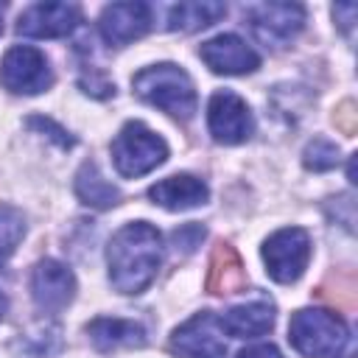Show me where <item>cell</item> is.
Wrapping results in <instances>:
<instances>
[{"label":"cell","mask_w":358,"mask_h":358,"mask_svg":"<svg viewBox=\"0 0 358 358\" xmlns=\"http://www.w3.org/2000/svg\"><path fill=\"white\" fill-rule=\"evenodd\" d=\"M246 17L255 36L268 48H285L305 25V8L299 3H260Z\"/></svg>","instance_id":"7"},{"label":"cell","mask_w":358,"mask_h":358,"mask_svg":"<svg viewBox=\"0 0 358 358\" xmlns=\"http://www.w3.org/2000/svg\"><path fill=\"white\" fill-rule=\"evenodd\" d=\"M302 159H305V168H310V171H330V168L338 165L341 154H338V145L333 140L316 137L313 143H308Z\"/></svg>","instance_id":"21"},{"label":"cell","mask_w":358,"mask_h":358,"mask_svg":"<svg viewBox=\"0 0 358 358\" xmlns=\"http://www.w3.org/2000/svg\"><path fill=\"white\" fill-rule=\"evenodd\" d=\"M238 358H282V352L274 344H252L238 352Z\"/></svg>","instance_id":"25"},{"label":"cell","mask_w":358,"mask_h":358,"mask_svg":"<svg viewBox=\"0 0 358 358\" xmlns=\"http://www.w3.org/2000/svg\"><path fill=\"white\" fill-rule=\"evenodd\" d=\"M0 81L8 92L17 95H36L50 87L53 76L48 67V59L36 48L17 45L11 48L0 62Z\"/></svg>","instance_id":"6"},{"label":"cell","mask_w":358,"mask_h":358,"mask_svg":"<svg viewBox=\"0 0 358 358\" xmlns=\"http://www.w3.org/2000/svg\"><path fill=\"white\" fill-rule=\"evenodd\" d=\"M171 350L179 358H224L227 341H224L221 322L207 310L190 316L185 324L173 330Z\"/></svg>","instance_id":"8"},{"label":"cell","mask_w":358,"mask_h":358,"mask_svg":"<svg viewBox=\"0 0 358 358\" xmlns=\"http://www.w3.org/2000/svg\"><path fill=\"white\" fill-rule=\"evenodd\" d=\"M165 157H168L165 140L137 120L126 123L112 140V159L120 176H143L157 165H162Z\"/></svg>","instance_id":"4"},{"label":"cell","mask_w":358,"mask_h":358,"mask_svg":"<svg viewBox=\"0 0 358 358\" xmlns=\"http://www.w3.org/2000/svg\"><path fill=\"white\" fill-rule=\"evenodd\" d=\"M263 260L266 271L277 282H294L302 277L308 260H310V238L302 227H285L277 229L263 243Z\"/></svg>","instance_id":"5"},{"label":"cell","mask_w":358,"mask_h":358,"mask_svg":"<svg viewBox=\"0 0 358 358\" xmlns=\"http://www.w3.org/2000/svg\"><path fill=\"white\" fill-rule=\"evenodd\" d=\"M288 341L305 358H338L347 347V324L330 310L305 308L291 316Z\"/></svg>","instance_id":"3"},{"label":"cell","mask_w":358,"mask_h":358,"mask_svg":"<svg viewBox=\"0 0 358 358\" xmlns=\"http://www.w3.org/2000/svg\"><path fill=\"white\" fill-rule=\"evenodd\" d=\"M207 126L215 143L235 145L249 140L255 120L243 98H238L235 92H215L207 106Z\"/></svg>","instance_id":"9"},{"label":"cell","mask_w":358,"mask_h":358,"mask_svg":"<svg viewBox=\"0 0 358 358\" xmlns=\"http://www.w3.org/2000/svg\"><path fill=\"white\" fill-rule=\"evenodd\" d=\"M199 56L204 59V64L213 73H224V76H241V73H252L260 64V56L235 34H221L213 36L210 42L201 45Z\"/></svg>","instance_id":"13"},{"label":"cell","mask_w":358,"mask_h":358,"mask_svg":"<svg viewBox=\"0 0 358 358\" xmlns=\"http://www.w3.org/2000/svg\"><path fill=\"white\" fill-rule=\"evenodd\" d=\"M28 126L42 129V131L48 129V131H50V137H53V140H59V145H73V140L64 134V129H59V126H56L53 120H48V117H31V120H28Z\"/></svg>","instance_id":"23"},{"label":"cell","mask_w":358,"mask_h":358,"mask_svg":"<svg viewBox=\"0 0 358 358\" xmlns=\"http://www.w3.org/2000/svg\"><path fill=\"white\" fill-rule=\"evenodd\" d=\"M3 313H6V296L0 294V319H3Z\"/></svg>","instance_id":"26"},{"label":"cell","mask_w":358,"mask_h":358,"mask_svg":"<svg viewBox=\"0 0 358 358\" xmlns=\"http://www.w3.org/2000/svg\"><path fill=\"white\" fill-rule=\"evenodd\" d=\"M131 87L134 92L159 106L162 112L173 115V117H190L196 112V90H193V81L190 76L176 67V64H151L145 70H140L134 78H131Z\"/></svg>","instance_id":"2"},{"label":"cell","mask_w":358,"mask_h":358,"mask_svg":"<svg viewBox=\"0 0 358 358\" xmlns=\"http://www.w3.org/2000/svg\"><path fill=\"white\" fill-rule=\"evenodd\" d=\"M87 336L95 350L109 352L120 347H143L145 344V327L131 322V319H109L101 316L87 324Z\"/></svg>","instance_id":"16"},{"label":"cell","mask_w":358,"mask_h":358,"mask_svg":"<svg viewBox=\"0 0 358 358\" xmlns=\"http://www.w3.org/2000/svg\"><path fill=\"white\" fill-rule=\"evenodd\" d=\"M78 17H81V11L73 3H34L20 14L17 34L36 36V39L67 36L76 28Z\"/></svg>","instance_id":"10"},{"label":"cell","mask_w":358,"mask_h":358,"mask_svg":"<svg viewBox=\"0 0 358 358\" xmlns=\"http://www.w3.org/2000/svg\"><path fill=\"white\" fill-rule=\"evenodd\" d=\"M101 36L109 45H129L134 39H140L148 28H151V6L148 3H112L103 8L101 20H98Z\"/></svg>","instance_id":"12"},{"label":"cell","mask_w":358,"mask_h":358,"mask_svg":"<svg viewBox=\"0 0 358 358\" xmlns=\"http://www.w3.org/2000/svg\"><path fill=\"white\" fill-rule=\"evenodd\" d=\"M76 193H78V199H81L84 204L98 207V210L115 207V204L120 201L117 187H115L109 179H103V173L98 171L95 162H84V165L78 168V173H76Z\"/></svg>","instance_id":"18"},{"label":"cell","mask_w":358,"mask_h":358,"mask_svg":"<svg viewBox=\"0 0 358 358\" xmlns=\"http://www.w3.org/2000/svg\"><path fill=\"white\" fill-rule=\"evenodd\" d=\"M201 238H204V229L199 224H187V227L173 232V246H176V252L182 249V255H190L201 243Z\"/></svg>","instance_id":"22"},{"label":"cell","mask_w":358,"mask_h":358,"mask_svg":"<svg viewBox=\"0 0 358 358\" xmlns=\"http://www.w3.org/2000/svg\"><path fill=\"white\" fill-rule=\"evenodd\" d=\"M224 14H227L224 3H179V6H171L168 11V28L190 34V31L213 25Z\"/></svg>","instance_id":"19"},{"label":"cell","mask_w":358,"mask_h":358,"mask_svg":"<svg viewBox=\"0 0 358 358\" xmlns=\"http://www.w3.org/2000/svg\"><path fill=\"white\" fill-rule=\"evenodd\" d=\"M246 285V271L243 263L238 257V252L227 243H221L213 252L210 260V277H207V288L213 294H238Z\"/></svg>","instance_id":"17"},{"label":"cell","mask_w":358,"mask_h":358,"mask_svg":"<svg viewBox=\"0 0 358 358\" xmlns=\"http://www.w3.org/2000/svg\"><path fill=\"white\" fill-rule=\"evenodd\" d=\"M25 235V218L17 207H0V266L14 255L17 243Z\"/></svg>","instance_id":"20"},{"label":"cell","mask_w":358,"mask_h":358,"mask_svg":"<svg viewBox=\"0 0 358 358\" xmlns=\"http://www.w3.org/2000/svg\"><path fill=\"white\" fill-rule=\"evenodd\" d=\"M0 31H3V8H0Z\"/></svg>","instance_id":"27"},{"label":"cell","mask_w":358,"mask_h":358,"mask_svg":"<svg viewBox=\"0 0 358 358\" xmlns=\"http://www.w3.org/2000/svg\"><path fill=\"white\" fill-rule=\"evenodd\" d=\"M106 260L112 285L120 294H140L157 277V268L162 263V238L145 221L126 224L112 235Z\"/></svg>","instance_id":"1"},{"label":"cell","mask_w":358,"mask_h":358,"mask_svg":"<svg viewBox=\"0 0 358 358\" xmlns=\"http://www.w3.org/2000/svg\"><path fill=\"white\" fill-rule=\"evenodd\" d=\"M148 199L165 210H193L207 201V185L190 173H176L151 185Z\"/></svg>","instance_id":"14"},{"label":"cell","mask_w":358,"mask_h":358,"mask_svg":"<svg viewBox=\"0 0 358 358\" xmlns=\"http://www.w3.org/2000/svg\"><path fill=\"white\" fill-rule=\"evenodd\" d=\"M31 294H34L36 308H42L48 313H56V310H62L73 299L76 277L59 260H50V257L39 260L34 266V274H31Z\"/></svg>","instance_id":"11"},{"label":"cell","mask_w":358,"mask_h":358,"mask_svg":"<svg viewBox=\"0 0 358 358\" xmlns=\"http://www.w3.org/2000/svg\"><path fill=\"white\" fill-rule=\"evenodd\" d=\"M355 14H358V6L355 3H338L336 8H333V17H336V22L350 34V28H352V22H355Z\"/></svg>","instance_id":"24"},{"label":"cell","mask_w":358,"mask_h":358,"mask_svg":"<svg viewBox=\"0 0 358 358\" xmlns=\"http://www.w3.org/2000/svg\"><path fill=\"white\" fill-rule=\"evenodd\" d=\"M218 322H221V330L229 333L232 338H257V336L271 330L274 308H271V302L257 299V302H246V305L229 308Z\"/></svg>","instance_id":"15"}]
</instances>
